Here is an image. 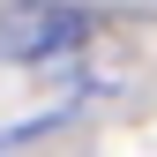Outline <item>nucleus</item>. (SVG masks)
Segmentation results:
<instances>
[{"instance_id":"f257e3e1","label":"nucleus","mask_w":157,"mask_h":157,"mask_svg":"<svg viewBox=\"0 0 157 157\" xmlns=\"http://www.w3.org/2000/svg\"><path fill=\"white\" fill-rule=\"evenodd\" d=\"M90 30L82 8H60V0H23V8L0 15V60L30 67V60H52V52H75Z\"/></svg>"}]
</instances>
